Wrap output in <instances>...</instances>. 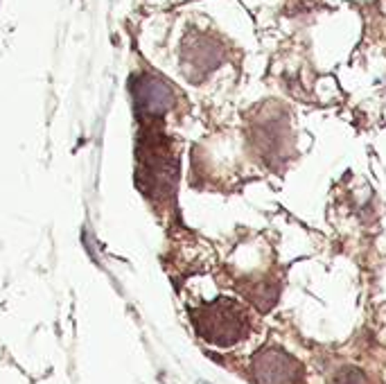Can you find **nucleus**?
I'll return each mask as SVG.
<instances>
[{
  "mask_svg": "<svg viewBox=\"0 0 386 384\" xmlns=\"http://www.w3.org/2000/svg\"><path fill=\"white\" fill-rule=\"evenodd\" d=\"M195 325L203 339L222 348L237 344L248 332L246 312L231 298H217L215 303L199 308L195 312Z\"/></svg>",
  "mask_w": 386,
  "mask_h": 384,
  "instance_id": "nucleus-1",
  "label": "nucleus"
},
{
  "mask_svg": "<svg viewBox=\"0 0 386 384\" xmlns=\"http://www.w3.org/2000/svg\"><path fill=\"white\" fill-rule=\"evenodd\" d=\"M253 376L258 384H298L303 366L280 348H265L253 357Z\"/></svg>",
  "mask_w": 386,
  "mask_h": 384,
  "instance_id": "nucleus-2",
  "label": "nucleus"
},
{
  "mask_svg": "<svg viewBox=\"0 0 386 384\" xmlns=\"http://www.w3.org/2000/svg\"><path fill=\"white\" fill-rule=\"evenodd\" d=\"M181 62H183V71L192 81H199L203 75L215 71L222 59V45L208 37H188L183 43V52H181Z\"/></svg>",
  "mask_w": 386,
  "mask_h": 384,
  "instance_id": "nucleus-3",
  "label": "nucleus"
},
{
  "mask_svg": "<svg viewBox=\"0 0 386 384\" xmlns=\"http://www.w3.org/2000/svg\"><path fill=\"white\" fill-rule=\"evenodd\" d=\"M133 95L138 100L140 111L147 115H161L174 104V91L169 84H165L163 79L152 77V75H143L135 79V88Z\"/></svg>",
  "mask_w": 386,
  "mask_h": 384,
  "instance_id": "nucleus-4",
  "label": "nucleus"
},
{
  "mask_svg": "<svg viewBox=\"0 0 386 384\" xmlns=\"http://www.w3.org/2000/svg\"><path fill=\"white\" fill-rule=\"evenodd\" d=\"M332 384H366V376L359 368L346 366L332 378Z\"/></svg>",
  "mask_w": 386,
  "mask_h": 384,
  "instance_id": "nucleus-5",
  "label": "nucleus"
},
{
  "mask_svg": "<svg viewBox=\"0 0 386 384\" xmlns=\"http://www.w3.org/2000/svg\"><path fill=\"white\" fill-rule=\"evenodd\" d=\"M203 384H208V382H203Z\"/></svg>",
  "mask_w": 386,
  "mask_h": 384,
  "instance_id": "nucleus-6",
  "label": "nucleus"
}]
</instances>
